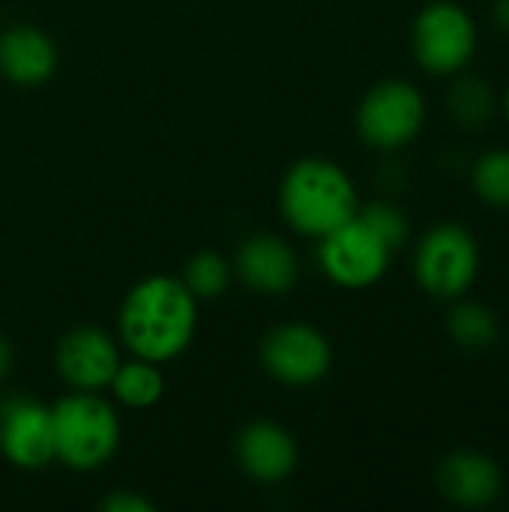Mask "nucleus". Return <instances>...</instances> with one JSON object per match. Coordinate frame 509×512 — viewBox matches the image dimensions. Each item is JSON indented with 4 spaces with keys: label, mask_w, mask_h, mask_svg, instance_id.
Masks as SVG:
<instances>
[{
    "label": "nucleus",
    "mask_w": 509,
    "mask_h": 512,
    "mask_svg": "<svg viewBox=\"0 0 509 512\" xmlns=\"http://www.w3.org/2000/svg\"><path fill=\"white\" fill-rule=\"evenodd\" d=\"M117 327L120 342L132 351V357L171 363L195 339L198 300L183 285V279L156 273L141 279L123 297Z\"/></svg>",
    "instance_id": "f257e3e1"
},
{
    "label": "nucleus",
    "mask_w": 509,
    "mask_h": 512,
    "mask_svg": "<svg viewBox=\"0 0 509 512\" xmlns=\"http://www.w3.org/2000/svg\"><path fill=\"white\" fill-rule=\"evenodd\" d=\"M279 210L297 234L321 240L357 216L360 195L342 165L309 156L285 171L279 186Z\"/></svg>",
    "instance_id": "f03ea898"
},
{
    "label": "nucleus",
    "mask_w": 509,
    "mask_h": 512,
    "mask_svg": "<svg viewBox=\"0 0 509 512\" xmlns=\"http://www.w3.org/2000/svg\"><path fill=\"white\" fill-rule=\"evenodd\" d=\"M54 459L69 471L90 474L108 465L120 447V417L99 393H69L51 408Z\"/></svg>",
    "instance_id": "7ed1b4c3"
},
{
    "label": "nucleus",
    "mask_w": 509,
    "mask_h": 512,
    "mask_svg": "<svg viewBox=\"0 0 509 512\" xmlns=\"http://www.w3.org/2000/svg\"><path fill=\"white\" fill-rule=\"evenodd\" d=\"M411 267L429 297L453 303L477 285L480 243L462 222H438L417 240Z\"/></svg>",
    "instance_id": "20e7f679"
},
{
    "label": "nucleus",
    "mask_w": 509,
    "mask_h": 512,
    "mask_svg": "<svg viewBox=\"0 0 509 512\" xmlns=\"http://www.w3.org/2000/svg\"><path fill=\"white\" fill-rule=\"evenodd\" d=\"M477 45V21L456 0H432L414 15L411 54L417 66L435 78H453L465 72L477 54Z\"/></svg>",
    "instance_id": "39448f33"
},
{
    "label": "nucleus",
    "mask_w": 509,
    "mask_h": 512,
    "mask_svg": "<svg viewBox=\"0 0 509 512\" xmlns=\"http://www.w3.org/2000/svg\"><path fill=\"white\" fill-rule=\"evenodd\" d=\"M426 123V96L405 78H387L369 87L357 105L354 126L366 147L393 153L408 147Z\"/></svg>",
    "instance_id": "423d86ee"
},
{
    "label": "nucleus",
    "mask_w": 509,
    "mask_h": 512,
    "mask_svg": "<svg viewBox=\"0 0 509 512\" xmlns=\"http://www.w3.org/2000/svg\"><path fill=\"white\" fill-rule=\"evenodd\" d=\"M393 261V249L360 219H348L318 246V264L324 276L348 291H363L378 285Z\"/></svg>",
    "instance_id": "0eeeda50"
},
{
    "label": "nucleus",
    "mask_w": 509,
    "mask_h": 512,
    "mask_svg": "<svg viewBox=\"0 0 509 512\" xmlns=\"http://www.w3.org/2000/svg\"><path fill=\"white\" fill-rule=\"evenodd\" d=\"M261 366L285 387H312L327 378L333 366V348L318 327L288 321L264 336Z\"/></svg>",
    "instance_id": "6e6552de"
},
{
    "label": "nucleus",
    "mask_w": 509,
    "mask_h": 512,
    "mask_svg": "<svg viewBox=\"0 0 509 512\" xmlns=\"http://www.w3.org/2000/svg\"><path fill=\"white\" fill-rule=\"evenodd\" d=\"M0 453L21 471H42L54 462L51 408L36 399L9 396L0 402Z\"/></svg>",
    "instance_id": "1a4fd4ad"
},
{
    "label": "nucleus",
    "mask_w": 509,
    "mask_h": 512,
    "mask_svg": "<svg viewBox=\"0 0 509 512\" xmlns=\"http://www.w3.org/2000/svg\"><path fill=\"white\" fill-rule=\"evenodd\" d=\"M120 348L117 342L99 330V327H75L69 330L54 351L57 375L66 387L81 393H99L111 384L117 366H120Z\"/></svg>",
    "instance_id": "9d476101"
},
{
    "label": "nucleus",
    "mask_w": 509,
    "mask_h": 512,
    "mask_svg": "<svg viewBox=\"0 0 509 512\" xmlns=\"http://www.w3.org/2000/svg\"><path fill=\"white\" fill-rule=\"evenodd\" d=\"M438 492L459 510H486L504 495L501 465L480 450H453L435 474Z\"/></svg>",
    "instance_id": "9b49d317"
},
{
    "label": "nucleus",
    "mask_w": 509,
    "mask_h": 512,
    "mask_svg": "<svg viewBox=\"0 0 509 512\" xmlns=\"http://www.w3.org/2000/svg\"><path fill=\"white\" fill-rule=\"evenodd\" d=\"M234 456H237V465L243 468V474L264 486L288 480L300 462L294 435L270 420L249 423L234 441Z\"/></svg>",
    "instance_id": "f8f14e48"
},
{
    "label": "nucleus",
    "mask_w": 509,
    "mask_h": 512,
    "mask_svg": "<svg viewBox=\"0 0 509 512\" xmlns=\"http://www.w3.org/2000/svg\"><path fill=\"white\" fill-rule=\"evenodd\" d=\"M231 267L243 285L258 294H285L297 285L300 276L291 243L276 234H255L243 240Z\"/></svg>",
    "instance_id": "ddd939ff"
},
{
    "label": "nucleus",
    "mask_w": 509,
    "mask_h": 512,
    "mask_svg": "<svg viewBox=\"0 0 509 512\" xmlns=\"http://www.w3.org/2000/svg\"><path fill=\"white\" fill-rule=\"evenodd\" d=\"M57 72L54 39L33 24L0 30V75L15 87H39Z\"/></svg>",
    "instance_id": "4468645a"
},
{
    "label": "nucleus",
    "mask_w": 509,
    "mask_h": 512,
    "mask_svg": "<svg viewBox=\"0 0 509 512\" xmlns=\"http://www.w3.org/2000/svg\"><path fill=\"white\" fill-rule=\"evenodd\" d=\"M501 111V99L495 87L483 75H471L468 69L453 75L447 87V114L465 132H483Z\"/></svg>",
    "instance_id": "2eb2a0df"
},
{
    "label": "nucleus",
    "mask_w": 509,
    "mask_h": 512,
    "mask_svg": "<svg viewBox=\"0 0 509 512\" xmlns=\"http://www.w3.org/2000/svg\"><path fill=\"white\" fill-rule=\"evenodd\" d=\"M447 333L462 351L483 354V351H492L498 345L501 321L486 303L459 297V300H453V306L447 312Z\"/></svg>",
    "instance_id": "dca6fc26"
},
{
    "label": "nucleus",
    "mask_w": 509,
    "mask_h": 512,
    "mask_svg": "<svg viewBox=\"0 0 509 512\" xmlns=\"http://www.w3.org/2000/svg\"><path fill=\"white\" fill-rule=\"evenodd\" d=\"M108 387L120 405H126L132 411H147L165 396V375L159 372V363L135 357L129 363L117 366Z\"/></svg>",
    "instance_id": "f3484780"
},
{
    "label": "nucleus",
    "mask_w": 509,
    "mask_h": 512,
    "mask_svg": "<svg viewBox=\"0 0 509 512\" xmlns=\"http://www.w3.org/2000/svg\"><path fill=\"white\" fill-rule=\"evenodd\" d=\"M471 189L486 207L509 210V147H492L474 159Z\"/></svg>",
    "instance_id": "a211bd4d"
},
{
    "label": "nucleus",
    "mask_w": 509,
    "mask_h": 512,
    "mask_svg": "<svg viewBox=\"0 0 509 512\" xmlns=\"http://www.w3.org/2000/svg\"><path fill=\"white\" fill-rule=\"evenodd\" d=\"M231 276H234V267L228 264V258H222L213 249H201L186 261L180 279L192 291L195 300H216L228 291Z\"/></svg>",
    "instance_id": "6ab92c4d"
},
{
    "label": "nucleus",
    "mask_w": 509,
    "mask_h": 512,
    "mask_svg": "<svg viewBox=\"0 0 509 512\" xmlns=\"http://www.w3.org/2000/svg\"><path fill=\"white\" fill-rule=\"evenodd\" d=\"M357 216L396 252L408 243V219L405 213L390 204V201H369V204H360Z\"/></svg>",
    "instance_id": "aec40b11"
},
{
    "label": "nucleus",
    "mask_w": 509,
    "mask_h": 512,
    "mask_svg": "<svg viewBox=\"0 0 509 512\" xmlns=\"http://www.w3.org/2000/svg\"><path fill=\"white\" fill-rule=\"evenodd\" d=\"M99 507L105 512H153L156 510V504L150 501V498H144V495H138V492H132V489H117V492H111L108 498H102L99 501Z\"/></svg>",
    "instance_id": "412c9836"
},
{
    "label": "nucleus",
    "mask_w": 509,
    "mask_h": 512,
    "mask_svg": "<svg viewBox=\"0 0 509 512\" xmlns=\"http://www.w3.org/2000/svg\"><path fill=\"white\" fill-rule=\"evenodd\" d=\"M492 21L504 36H509V0H492Z\"/></svg>",
    "instance_id": "4be33fe9"
},
{
    "label": "nucleus",
    "mask_w": 509,
    "mask_h": 512,
    "mask_svg": "<svg viewBox=\"0 0 509 512\" xmlns=\"http://www.w3.org/2000/svg\"><path fill=\"white\" fill-rule=\"evenodd\" d=\"M9 369H12V348H9V342L0 336V381L9 375Z\"/></svg>",
    "instance_id": "5701e85b"
},
{
    "label": "nucleus",
    "mask_w": 509,
    "mask_h": 512,
    "mask_svg": "<svg viewBox=\"0 0 509 512\" xmlns=\"http://www.w3.org/2000/svg\"><path fill=\"white\" fill-rule=\"evenodd\" d=\"M501 111H504V117H507L509 123V84L507 90H504V96H501Z\"/></svg>",
    "instance_id": "b1692460"
}]
</instances>
